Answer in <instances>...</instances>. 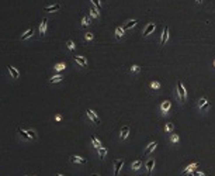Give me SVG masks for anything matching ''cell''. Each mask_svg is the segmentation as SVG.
<instances>
[{"mask_svg": "<svg viewBox=\"0 0 215 176\" xmlns=\"http://www.w3.org/2000/svg\"><path fill=\"white\" fill-rule=\"evenodd\" d=\"M90 140H91V145L94 147L96 149H97V148H100V147H103V145H101V141H100V140H98L96 135H91Z\"/></svg>", "mask_w": 215, "mask_h": 176, "instance_id": "obj_22", "label": "cell"}, {"mask_svg": "<svg viewBox=\"0 0 215 176\" xmlns=\"http://www.w3.org/2000/svg\"><path fill=\"white\" fill-rule=\"evenodd\" d=\"M69 161L72 163H75V165H84V163H87V161L84 159L83 156H80V155H71Z\"/></svg>", "mask_w": 215, "mask_h": 176, "instance_id": "obj_5", "label": "cell"}, {"mask_svg": "<svg viewBox=\"0 0 215 176\" xmlns=\"http://www.w3.org/2000/svg\"><path fill=\"white\" fill-rule=\"evenodd\" d=\"M169 40V27H163V31H162V38H160V45L163 47L166 44V41Z\"/></svg>", "mask_w": 215, "mask_h": 176, "instance_id": "obj_12", "label": "cell"}, {"mask_svg": "<svg viewBox=\"0 0 215 176\" xmlns=\"http://www.w3.org/2000/svg\"><path fill=\"white\" fill-rule=\"evenodd\" d=\"M141 168H142V159H136L131 163V169L132 170H139Z\"/></svg>", "mask_w": 215, "mask_h": 176, "instance_id": "obj_21", "label": "cell"}, {"mask_svg": "<svg viewBox=\"0 0 215 176\" xmlns=\"http://www.w3.org/2000/svg\"><path fill=\"white\" fill-rule=\"evenodd\" d=\"M66 47H68V49H69V51H73V49L76 48L75 42H73L72 40H68V41H66Z\"/></svg>", "mask_w": 215, "mask_h": 176, "instance_id": "obj_31", "label": "cell"}, {"mask_svg": "<svg viewBox=\"0 0 215 176\" xmlns=\"http://www.w3.org/2000/svg\"><path fill=\"white\" fill-rule=\"evenodd\" d=\"M47 25H48V18L45 17V18H42V21H41V24H40V28H38L41 37L45 35V32H47Z\"/></svg>", "mask_w": 215, "mask_h": 176, "instance_id": "obj_11", "label": "cell"}, {"mask_svg": "<svg viewBox=\"0 0 215 176\" xmlns=\"http://www.w3.org/2000/svg\"><path fill=\"white\" fill-rule=\"evenodd\" d=\"M129 72L131 73H139L141 72V66H139V65H132V66L129 68Z\"/></svg>", "mask_w": 215, "mask_h": 176, "instance_id": "obj_28", "label": "cell"}, {"mask_svg": "<svg viewBox=\"0 0 215 176\" xmlns=\"http://www.w3.org/2000/svg\"><path fill=\"white\" fill-rule=\"evenodd\" d=\"M59 10H61V4L59 3L48 6V7H44V11H47V13H55V11H59Z\"/></svg>", "mask_w": 215, "mask_h": 176, "instance_id": "obj_14", "label": "cell"}, {"mask_svg": "<svg viewBox=\"0 0 215 176\" xmlns=\"http://www.w3.org/2000/svg\"><path fill=\"white\" fill-rule=\"evenodd\" d=\"M163 130H165V133H173V130H175V124H173V123H166Z\"/></svg>", "mask_w": 215, "mask_h": 176, "instance_id": "obj_26", "label": "cell"}, {"mask_svg": "<svg viewBox=\"0 0 215 176\" xmlns=\"http://www.w3.org/2000/svg\"><path fill=\"white\" fill-rule=\"evenodd\" d=\"M91 23H90V18H89L87 16H83V18H82V25L83 27H87V25H90Z\"/></svg>", "mask_w": 215, "mask_h": 176, "instance_id": "obj_30", "label": "cell"}, {"mask_svg": "<svg viewBox=\"0 0 215 176\" xmlns=\"http://www.w3.org/2000/svg\"><path fill=\"white\" fill-rule=\"evenodd\" d=\"M91 4L97 7L98 11H101V4H100V0H91Z\"/></svg>", "mask_w": 215, "mask_h": 176, "instance_id": "obj_34", "label": "cell"}, {"mask_svg": "<svg viewBox=\"0 0 215 176\" xmlns=\"http://www.w3.org/2000/svg\"><path fill=\"white\" fill-rule=\"evenodd\" d=\"M151 89H153V90H159V89H160V83L158 82V80L151 82Z\"/></svg>", "mask_w": 215, "mask_h": 176, "instance_id": "obj_32", "label": "cell"}, {"mask_svg": "<svg viewBox=\"0 0 215 176\" xmlns=\"http://www.w3.org/2000/svg\"><path fill=\"white\" fill-rule=\"evenodd\" d=\"M54 69H55L56 72H62V71H65V69H66V64H64V62H61V64H56L55 66H54Z\"/></svg>", "mask_w": 215, "mask_h": 176, "instance_id": "obj_27", "label": "cell"}, {"mask_svg": "<svg viewBox=\"0 0 215 176\" xmlns=\"http://www.w3.org/2000/svg\"><path fill=\"white\" fill-rule=\"evenodd\" d=\"M32 34H34V30H32V28H28V30H27V31H25V32L23 34V35L20 37V40H21V41L28 40L30 37H32Z\"/></svg>", "mask_w": 215, "mask_h": 176, "instance_id": "obj_23", "label": "cell"}, {"mask_svg": "<svg viewBox=\"0 0 215 176\" xmlns=\"http://www.w3.org/2000/svg\"><path fill=\"white\" fill-rule=\"evenodd\" d=\"M34 176H37V175H34Z\"/></svg>", "mask_w": 215, "mask_h": 176, "instance_id": "obj_41", "label": "cell"}, {"mask_svg": "<svg viewBox=\"0 0 215 176\" xmlns=\"http://www.w3.org/2000/svg\"><path fill=\"white\" fill-rule=\"evenodd\" d=\"M136 24H138V20H129V21H127V23L122 25V27H124V30L127 31V30H131V28H134V27H135Z\"/></svg>", "mask_w": 215, "mask_h": 176, "instance_id": "obj_19", "label": "cell"}, {"mask_svg": "<svg viewBox=\"0 0 215 176\" xmlns=\"http://www.w3.org/2000/svg\"><path fill=\"white\" fill-rule=\"evenodd\" d=\"M193 175H194V176H205V173H204V172H201V170H194V172H193Z\"/></svg>", "mask_w": 215, "mask_h": 176, "instance_id": "obj_35", "label": "cell"}, {"mask_svg": "<svg viewBox=\"0 0 215 176\" xmlns=\"http://www.w3.org/2000/svg\"><path fill=\"white\" fill-rule=\"evenodd\" d=\"M124 35H125L124 27H117V28H115V38H117V40H121V38H124Z\"/></svg>", "mask_w": 215, "mask_h": 176, "instance_id": "obj_18", "label": "cell"}, {"mask_svg": "<svg viewBox=\"0 0 215 176\" xmlns=\"http://www.w3.org/2000/svg\"><path fill=\"white\" fill-rule=\"evenodd\" d=\"M7 71H8V73H10V76H11V79H13V80H17L18 78H20V72L17 71L13 65H8Z\"/></svg>", "mask_w": 215, "mask_h": 176, "instance_id": "obj_10", "label": "cell"}, {"mask_svg": "<svg viewBox=\"0 0 215 176\" xmlns=\"http://www.w3.org/2000/svg\"><path fill=\"white\" fill-rule=\"evenodd\" d=\"M55 176H64V175H61V173H55Z\"/></svg>", "mask_w": 215, "mask_h": 176, "instance_id": "obj_36", "label": "cell"}, {"mask_svg": "<svg viewBox=\"0 0 215 176\" xmlns=\"http://www.w3.org/2000/svg\"><path fill=\"white\" fill-rule=\"evenodd\" d=\"M153 168H155V158H151V159H148L145 162V169L148 170V173H151Z\"/></svg>", "mask_w": 215, "mask_h": 176, "instance_id": "obj_16", "label": "cell"}, {"mask_svg": "<svg viewBox=\"0 0 215 176\" xmlns=\"http://www.w3.org/2000/svg\"><path fill=\"white\" fill-rule=\"evenodd\" d=\"M91 176H100V175H97V173H93V175H91Z\"/></svg>", "mask_w": 215, "mask_h": 176, "instance_id": "obj_37", "label": "cell"}, {"mask_svg": "<svg viewBox=\"0 0 215 176\" xmlns=\"http://www.w3.org/2000/svg\"><path fill=\"white\" fill-rule=\"evenodd\" d=\"M197 168H198V163H197V162H193L191 165H188V166H186V168L183 169V173H193Z\"/></svg>", "mask_w": 215, "mask_h": 176, "instance_id": "obj_17", "label": "cell"}, {"mask_svg": "<svg viewBox=\"0 0 215 176\" xmlns=\"http://www.w3.org/2000/svg\"><path fill=\"white\" fill-rule=\"evenodd\" d=\"M158 148V142L156 141H153V142H151V144H148V147H146V149H145V155H149V154H152V152L155 151Z\"/></svg>", "mask_w": 215, "mask_h": 176, "instance_id": "obj_15", "label": "cell"}, {"mask_svg": "<svg viewBox=\"0 0 215 176\" xmlns=\"http://www.w3.org/2000/svg\"><path fill=\"white\" fill-rule=\"evenodd\" d=\"M176 96L179 97V100H180V103L181 104L187 100V90H186V88H184V85H183L181 80L177 82V95H176Z\"/></svg>", "mask_w": 215, "mask_h": 176, "instance_id": "obj_2", "label": "cell"}, {"mask_svg": "<svg viewBox=\"0 0 215 176\" xmlns=\"http://www.w3.org/2000/svg\"><path fill=\"white\" fill-rule=\"evenodd\" d=\"M129 131H131L129 126H124V127H121V130H119V140H121V141L127 140L128 135H129Z\"/></svg>", "mask_w": 215, "mask_h": 176, "instance_id": "obj_8", "label": "cell"}, {"mask_svg": "<svg viewBox=\"0 0 215 176\" xmlns=\"http://www.w3.org/2000/svg\"><path fill=\"white\" fill-rule=\"evenodd\" d=\"M84 40H86V41H93V40H94L93 32H86V34H84Z\"/></svg>", "mask_w": 215, "mask_h": 176, "instance_id": "obj_33", "label": "cell"}, {"mask_svg": "<svg viewBox=\"0 0 215 176\" xmlns=\"http://www.w3.org/2000/svg\"><path fill=\"white\" fill-rule=\"evenodd\" d=\"M89 11H90V16L94 17V18H98V16H100V11L97 10V7H96V6H91Z\"/></svg>", "mask_w": 215, "mask_h": 176, "instance_id": "obj_25", "label": "cell"}, {"mask_svg": "<svg viewBox=\"0 0 215 176\" xmlns=\"http://www.w3.org/2000/svg\"><path fill=\"white\" fill-rule=\"evenodd\" d=\"M188 176H194V175H193V173H188Z\"/></svg>", "mask_w": 215, "mask_h": 176, "instance_id": "obj_38", "label": "cell"}, {"mask_svg": "<svg viewBox=\"0 0 215 176\" xmlns=\"http://www.w3.org/2000/svg\"><path fill=\"white\" fill-rule=\"evenodd\" d=\"M17 134L23 138L24 141H35L38 138V134L35 130L32 128H24V127H17Z\"/></svg>", "mask_w": 215, "mask_h": 176, "instance_id": "obj_1", "label": "cell"}, {"mask_svg": "<svg viewBox=\"0 0 215 176\" xmlns=\"http://www.w3.org/2000/svg\"><path fill=\"white\" fill-rule=\"evenodd\" d=\"M159 109H160V113L167 114V113L170 111V109H172V102H170V100H163Z\"/></svg>", "mask_w": 215, "mask_h": 176, "instance_id": "obj_6", "label": "cell"}, {"mask_svg": "<svg viewBox=\"0 0 215 176\" xmlns=\"http://www.w3.org/2000/svg\"><path fill=\"white\" fill-rule=\"evenodd\" d=\"M197 107H198L201 111H207L208 109L211 107V103L208 102V99L205 96H204V97H200L198 102H197Z\"/></svg>", "mask_w": 215, "mask_h": 176, "instance_id": "obj_3", "label": "cell"}, {"mask_svg": "<svg viewBox=\"0 0 215 176\" xmlns=\"http://www.w3.org/2000/svg\"><path fill=\"white\" fill-rule=\"evenodd\" d=\"M155 28H156V24L155 23H149V24L145 27V30H143V37H148L149 34H152V32L155 31Z\"/></svg>", "mask_w": 215, "mask_h": 176, "instance_id": "obj_13", "label": "cell"}, {"mask_svg": "<svg viewBox=\"0 0 215 176\" xmlns=\"http://www.w3.org/2000/svg\"><path fill=\"white\" fill-rule=\"evenodd\" d=\"M214 68H215V59H214Z\"/></svg>", "mask_w": 215, "mask_h": 176, "instance_id": "obj_39", "label": "cell"}, {"mask_svg": "<svg viewBox=\"0 0 215 176\" xmlns=\"http://www.w3.org/2000/svg\"><path fill=\"white\" fill-rule=\"evenodd\" d=\"M24 176H31V175H24Z\"/></svg>", "mask_w": 215, "mask_h": 176, "instance_id": "obj_40", "label": "cell"}, {"mask_svg": "<svg viewBox=\"0 0 215 176\" xmlns=\"http://www.w3.org/2000/svg\"><path fill=\"white\" fill-rule=\"evenodd\" d=\"M124 163H125V161H124V159L114 161V176H118L119 170H121V169H122V166H124Z\"/></svg>", "mask_w": 215, "mask_h": 176, "instance_id": "obj_7", "label": "cell"}, {"mask_svg": "<svg viewBox=\"0 0 215 176\" xmlns=\"http://www.w3.org/2000/svg\"><path fill=\"white\" fill-rule=\"evenodd\" d=\"M107 152H108V149H107L105 147H100V148H97V154H98V158H100V159H104V158H105Z\"/></svg>", "mask_w": 215, "mask_h": 176, "instance_id": "obj_20", "label": "cell"}, {"mask_svg": "<svg viewBox=\"0 0 215 176\" xmlns=\"http://www.w3.org/2000/svg\"><path fill=\"white\" fill-rule=\"evenodd\" d=\"M179 141H180V137L177 135V134H172V135H170V142H172V144H177Z\"/></svg>", "mask_w": 215, "mask_h": 176, "instance_id": "obj_29", "label": "cell"}, {"mask_svg": "<svg viewBox=\"0 0 215 176\" xmlns=\"http://www.w3.org/2000/svg\"><path fill=\"white\" fill-rule=\"evenodd\" d=\"M73 61H75L77 65H80V68H87V61H86V58H84V56L75 55V56H73Z\"/></svg>", "mask_w": 215, "mask_h": 176, "instance_id": "obj_9", "label": "cell"}, {"mask_svg": "<svg viewBox=\"0 0 215 176\" xmlns=\"http://www.w3.org/2000/svg\"><path fill=\"white\" fill-rule=\"evenodd\" d=\"M62 79H64V76L61 73H58V75H54L52 78H49V83H59Z\"/></svg>", "mask_w": 215, "mask_h": 176, "instance_id": "obj_24", "label": "cell"}, {"mask_svg": "<svg viewBox=\"0 0 215 176\" xmlns=\"http://www.w3.org/2000/svg\"><path fill=\"white\" fill-rule=\"evenodd\" d=\"M86 114H87V117L90 119V121L94 124V126H98L101 121H100V117H98V114L94 111V110H91V109H87L86 110Z\"/></svg>", "mask_w": 215, "mask_h": 176, "instance_id": "obj_4", "label": "cell"}]
</instances>
